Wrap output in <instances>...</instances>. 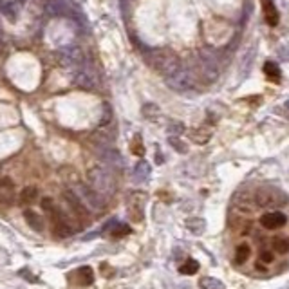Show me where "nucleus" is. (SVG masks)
Masks as SVG:
<instances>
[{
  "label": "nucleus",
  "instance_id": "obj_17",
  "mask_svg": "<svg viewBox=\"0 0 289 289\" xmlns=\"http://www.w3.org/2000/svg\"><path fill=\"white\" fill-rule=\"evenodd\" d=\"M130 150H132V154H135V156H143V154H144L143 143H141V137H139V135H135L134 139H132Z\"/></svg>",
  "mask_w": 289,
  "mask_h": 289
},
{
  "label": "nucleus",
  "instance_id": "obj_11",
  "mask_svg": "<svg viewBox=\"0 0 289 289\" xmlns=\"http://www.w3.org/2000/svg\"><path fill=\"white\" fill-rule=\"evenodd\" d=\"M249 253H251V249H249L248 244H239L237 248H235V264L237 266H242L244 262L249 258Z\"/></svg>",
  "mask_w": 289,
  "mask_h": 289
},
{
  "label": "nucleus",
  "instance_id": "obj_16",
  "mask_svg": "<svg viewBox=\"0 0 289 289\" xmlns=\"http://www.w3.org/2000/svg\"><path fill=\"white\" fill-rule=\"evenodd\" d=\"M273 249H275L278 255H287L289 253V239L287 237H276L273 240Z\"/></svg>",
  "mask_w": 289,
  "mask_h": 289
},
{
  "label": "nucleus",
  "instance_id": "obj_5",
  "mask_svg": "<svg viewBox=\"0 0 289 289\" xmlns=\"http://www.w3.org/2000/svg\"><path fill=\"white\" fill-rule=\"evenodd\" d=\"M260 224L262 228H266L269 231L278 230V228H284L287 224V217L282 212H267L260 217Z\"/></svg>",
  "mask_w": 289,
  "mask_h": 289
},
{
  "label": "nucleus",
  "instance_id": "obj_15",
  "mask_svg": "<svg viewBox=\"0 0 289 289\" xmlns=\"http://www.w3.org/2000/svg\"><path fill=\"white\" fill-rule=\"evenodd\" d=\"M199 285H201V289H224V284L213 276H203L199 280Z\"/></svg>",
  "mask_w": 289,
  "mask_h": 289
},
{
  "label": "nucleus",
  "instance_id": "obj_1",
  "mask_svg": "<svg viewBox=\"0 0 289 289\" xmlns=\"http://www.w3.org/2000/svg\"><path fill=\"white\" fill-rule=\"evenodd\" d=\"M42 210H44V212L47 213V217L51 219L53 231L56 237L65 239V237H71V235L76 231V226L72 224L71 219H69V217L65 215L58 206H56V203H54L51 197L42 199Z\"/></svg>",
  "mask_w": 289,
  "mask_h": 289
},
{
  "label": "nucleus",
  "instance_id": "obj_14",
  "mask_svg": "<svg viewBox=\"0 0 289 289\" xmlns=\"http://www.w3.org/2000/svg\"><path fill=\"white\" fill-rule=\"evenodd\" d=\"M199 262L194 260V258H188V260L185 262V264H181L179 266V273L181 275H195L199 271Z\"/></svg>",
  "mask_w": 289,
  "mask_h": 289
},
{
  "label": "nucleus",
  "instance_id": "obj_9",
  "mask_svg": "<svg viewBox=\"0 0 289 289\" xmlns=\"http://www.w3.org/2000/svg\"><path fill=\"white\" fill-rule=\"evenodd\" d=\"M24 217H26V222L29 224V228H33V230L38 231V233L44 231V219H42L36 212H33V210H26V212H24Z\"/></svg>",
  "mask_w": 289,
  "mask_h": 289
},
{
  "label": "nucleus",
  "instance_id": "obj_4",
  "mask_svg": "<svg viewBox=\"0 0 289 289\" xmlns=\"http://www.w3.org/2000/svg\"><path fill=\"white\" fill-rule=\"evenodd\" d=\"M144 199L147 195L141 194V192H135L128 199V215L134 222L143 221V208H144Z\"/></svg>",
  "mask_w": 289,
  "mask_h": 289
},
{
  "label": "nucleus",
  "instance_id": "obj_7",
  "mask_svg": "<svg viewBox=\"0 0 289 289\" xmlns=\"http://www.w3.org/2000/svg\"><path fill=\"white\" fill-rule=\"evenodd\" d=\"M262 2V15H264V20H266L267 26L275 27L278 24V9L275 8V2L273 0H260Z\"/></svg>",
  "mask_w": 289,
  "mask_h": 289
},
{
  "label": "nucleus",
  "instance_id": "obj_8",
  "mask_svg": "<svg viewBox=\"0 0 289 289\" xmlns=\"http://www.w3.org/2000/svg\"><path fill=\"white\" fill-rule=\"evenodd\" d=\"M275 264V253L273 251H262L260 255H258L257 262H255V269L260 271V273H266L267 267L273 266Z\"/></svg>",
  "mask_w": 289,
  "mask_h": 289
},
{
  "label": "nucleus",
  "instance_id": "obj_2",
  "mask_svg": "<svg viewBox=\"0 0 289 289\" xmlns=\"http://www.w3.org/2000/svg\"><path fill=\"white\" fill-rule=\"evenodd\" d=\"M67 280L74 285L87 287V285H90L94 282V271H92L90 266H81V267H78V269L71 271L67 275Z\"/></svg>",
  "mask_w": 289,
  "mask_h": 289
},
{
  "label": "nucleus",
  "instance_id": "obj_18",
  "mask_svg": "<svg viewBox=\"0 0 289 289\" xmlns=\"http://www.w3.org/2000/svg\"><path fill=\"white\" fill-rule=\"evenodd\" d=\"M99 269H101V273H103V276H112L114 273H116V271H114L112 267L108 266V264H101V266H99Z\"/></svg>",
  "mask_w": 289,
  "mask_h": 289
},
{
  "label": "nucleus",
  "instance_id": "obj_13",
  "mask_svg": "<svg viewBox=\"0 0 289 289\" xmlns=\"http://www.w3.org/2000/svg\"><path fill=\"white\" fill-rule=\"evenodd\" d=\"M264 74H266L267 80L273 81V83H278L280 81V69L278 65H275L273 62H267L266 65H264Z\"/></svg>",
  "mask_w": 289,
  "mask_h": 289
},
{
  "label": "nucleus",
  "instance_id": "obj_12",
  "mask_svg": "<svg viewBox=\"0 0 289 289\" xmlns=\"http://www.w3.org/2000/svg\"><path fill=\"white\" fill-rule=\"evenodd\" d=\"M107 231L112 239H119V237H125V235L130 233V228H128L126 224H117V222H112V224L107 228Z\"/></svg>",
  "mask_w": 289,
  "mask_h": 289
},
{
  "label": "nucleus",
  "instance_id": "obj_10",
  "mask_svg": "<svg viewBox=\"0 0 289 289\" xmlns=\"http://www.w3.org/2000/svg\"><path fill=\"white\" fill-rule=\"evenodd\" d=\"M38 199V188L36 186H26V188L20 192V204L27 206V204H33Z\"/></svg>",
  "mask_w": 289,
  "mask_h": 289
},
{
  "label": "nucleus",
  "instance_id": "obj_6",
  "mask_svg": "<svg viewBox=\"0 0 289 289\" xmlns=\"http://www.w3.org/2000/svg\"><path fill=\"white\" fill-rule=\"evenodd\" d=\"M15 201V183L9 177L0 179V204H11Z\"/></svg>",
  "mask_w": 289,
  "mask_h": 289
},
{
  "label": "nucleus",
  "instance_id": "obj_19",
  "mask_svg": "<svg viewBox=\"0 0 289 289\" xmlns=\"http://www.w3.org/2000/svg\"><path fill=\"white\" fill-rule=\"evenodd\" d=\"M20 276H24L26 280H31V282H38V278H35L31 271H27V269H20Z\"/></svg>",
  "mask_w": 289,
  "mask_h": 289
},
{
  "label": "nucleus",
  "instance_id": "obj_3",
  "mask_svg": "<svg viewBox=\"0 0 289 289\" xmlns=\"http://www.w3.org/2000/svg\"><path fill=\"white\" fill-rule=\"evenodd\" d=\"M63 199L67 201L69 208H71L72 213H74V217H76L81 224L89 222V212H87V208L83 206V203H81L76 195L72 194V192H63Z\"/></svg>",
  "mask_w": 289,
  "mask_h": 289
}]
</instances>
